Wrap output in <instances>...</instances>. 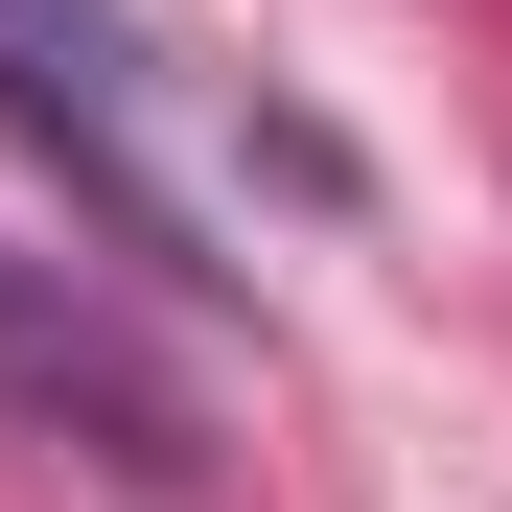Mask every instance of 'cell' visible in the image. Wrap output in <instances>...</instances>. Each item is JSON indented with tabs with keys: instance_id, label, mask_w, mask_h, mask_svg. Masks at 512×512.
Returning <instances> with one entry per match:
<instances>
[{
	"instance_id": "obj_1",
	"label": "cell",
	"mask_w": 512,
	"mask_h": 512,
	"mask_svg": "<svg viewBox=\"0 0 512 512\" xmlns=\"http://www.w3.org/2000/svg\"><path fill=\"white\" fill-rule=\"evenodd\" d=\"M0 117L70 140V187H94V233H117V256L210 280L187 210H163V163H140V24H117V0H0Z\"/></svg>"
},
{
	"instance_id": "obj_2",
	"label": "cell",
	"mask_w": 512,
	"mask_h": 512,
	"mask_svg": "<svg viewBox=\"0 0 512 512\" xmlns=\"http://www.w3.org/2000/svg\"><path fill=\"white\" fill-rule=\"evenodd\" d=\"M0 396H24V419H70V443H94V466H140V489H187V466H210V443H187V373H163L140 326L70 280V256H24V233H0Z\"/></svg>"
}]
</instances>
